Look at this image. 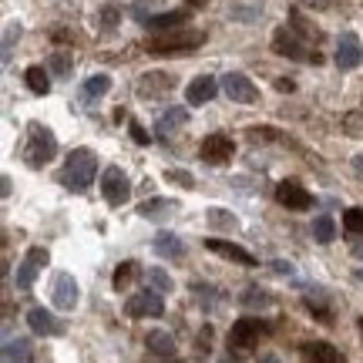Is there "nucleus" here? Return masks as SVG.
Returning <instances> with one entry per match:
<instances>
[{
	"instance_id": "18",
	"label": "nucleus",
	"mask_w": 363,
	"mask_h": 363,
	"mask_svg": "<svg viewBox=\"0 0 363 363\" xmlns=\"http://www.w3.org/2000/svg\"><path fill=\"white\" fill-rule=\"evenodd\" d=\"M145 347H148V353H152V357H162V360L179 357V347H175L172 333H165V330H152V333L145 337Z\"/></svg>"
},
{
	"instance_id": "7",
	"label": "nucleus",
	"mask_w": 363,
	"mask_h": 363,
	"mask_svg": "<svg viewBox=\"0 0 363 363\" xmlns=\"http://www.w3.org/2000/svg\"><path fill=\"white\" fill-rule=\"evenodd\" d=\"M199 155H202L206 165H225L235 155V142L229 135H208L206 142L199 145Z\"/></svg>"
},
{
	"instance_id": "41",
	"label": "nucleus",
	"mask_w": 363,
	"mask_h": 363,
	"mask_svg": "<svg viewBox=\"0 0 363 363\" xmlns=\"http://www.w3.org/2000/svg\"><path fill=\"white\" fill-rule=\"evenodd\" d=\"M353 169H357V172H360V175H363V155H357V158H353Z\"/></svg>"
},
{
	"instance_id": "44",
	"label": "nucleus",
	"mask_w": 363,
	"mask_h": 363,
	"mask_svg": "<svg viewBox=\"0 0 363 363\" xmlns=\"http://www.w3.org/2000/svg\"><path fill=\"white\" fill-rule=\"evenodd\" d=\"M353 276H357V283H363V269H357Z\"/></svg>"
},
{
	"instance_id": "10",
	"label": "nucleus",
	"mask_w": 363,
	"mask_h": 363,
	"mask_svg": "<svg viewBox=\"0 0 363 363\" xmlns=\"http://www.w3.org/2000/svg\"><path fill=\"white\" fill-rule=\"evenodd\" d=\"M272 51L289 57V61H306V57H310V54H306V44L296 38L293 27H279V30L272 34Z\"/></svg>"
},
{
	"instance_id": "29",
	"label": "nucleus",
	"mask_w": 363,
	"mask_h": 363,
	"mask_svg": "<svg viewBox=\"0 0 363 363\" xmlns=\"http://www.w3.org/2000/svg\"><path fill=\"white\" fill-rule=\"evenodd\" d=\"M272 296L266 289H246V296H242V306H249V310H266Z\"/></svg>"
},
{
	"instance_id": "24",
	"label": "nucleus",
	"mask_w": 363,
	"mask_h": 363,
	"mask_svg": "<svg viewBox=\"0 0 363 363\" xmlns=\"http://www.w3.org/2000/svg\"><path fill=\"white\" fill-rule=\"evenodd\" d=\"M34 350H30V340L27 337H7L4 340V360L13 363V360H30Z\"/></svg>"
},
{
	"instance_id": "22",
	"label": "nucleus",
	"mask_w": 363,
	"mask_h": 363,
	"mask_svg": "<svg viewBox=\"0 0 363 363\" xmlns=\"http://www.w3.org/2000/svg\"><path fill=\"white\" fill-rule=\"evenodd\" d=\"M152 249H155L162 259H179L182 252H185V246H182V239L175 233H158L152 239Z\"/></svg>"
},
{
	"instance_id": "9",
	"label": "nucleus",
	"mask_w": 363,
	"mask_h": 363,
	"mask_svg": "<svg viewBox=\"0 0 363 363\" xmlns=\"http://www.w3.org/2000/svg\"><path fill=\"white\" fill-rule=\"evenodd\" d=\"M128 316H162L165 313V299L158 289H148V293H131L128 303H125Z\"/></svg>"
},
{
	"instance_id": "23",
	"label": "nucleus",
	"mask_w": 363,
	"mask_h": 363,
	"mask_svg": "<svg viewBox=\"0 0 363 363\" xmlns=\"http://www.w3.org/2000/svg\"><path fill=\"white\" fill-rule=\"evenodd\" d=\"M24 81H27V88L34 91V94H48V91H51V67L30 65L24 71Z\"/></svg>"
},
{
	"instance_id": "45",
	"label": "nucleus",
	"mask_w": 363,
	"mask_h": 363,
	"mask_svg": "<svg viewBox=\"0 0 363 363\" xmlns=\"http://www.w3.org/2000/svg\"><path fill=\"white\" fill-rule=\"evenodd\" d=\"M360 333H363V316H360Z\"/></svg>"
},
{
	"instance_id": "32",
	"label": "nucleus",
	"mask_w": 363,
	"mask_h": 363,
	"mask_svg": "<svg viewBox=\"0 0 363 363\" xmlns=\"http://www.w3.org/2000/svg\"><path fill=\"white\" fill-rule=\"evenodd\" d=\"M148 283H152V289H158V293H172L169 272H162L158 266H152V269H148Z\"/></svg>"
},
{
	"instance_id": "43",
	"label": "nucleus",
	"mask_w": 363,
	"mask_h": 363,
	"mask_svg": "<svg viewBox=\"0 0 363 363\" xmlns=\"http://www.w3.org/2000/svg\"><path fill=\"white\" fill-rule=\"evenodd\" d=\"M189 4H192V7H202V4H208V0H189Z\"/></svg>"
},
{
	"instance_id": "27",
	"label": "nucleus",
	"mask_w": 363,
	"mask_h": 363,
	"mask_svg": "<svg viewBox=\"0 0 363 363\" xmlns=\"http://www.w3.org/2000/svg\"><path fill=\"white\" fill-rule=\"evenodd\" d=\"M48 67H51V74H57V78H67L71 74V51H54Z\"/></svg>"
},
{
	"instance_id": "5",
	"label": "nucleus",
	"mask_w": 363,
	"mask_h": 363,
	"mask_svg": "<svg viewBox=\"0 0 363 363\" xmlns=\"http://www.w3.org/2000/svg\"><path fill=\"white\" fill-rule=\"evenodd\" d=\"M101 195L108 206H125L131 195V185H128V175L118 169V165H108L101 175Z\"/></svg>"
},
{
	"instance_id": "3",
	"label": "nucleus",
	"mask_w": 363,
	"mask_h": 363,
	"mask_svg": "<svg viewBox=\"0 0 363 363\" xmlns=\"http://www.w3.org/2000/svg\"><path fill=\"white\" fill-rule=\"evenodd\" d=\"M54 155H57V138L51 135V128L30 121V125H27V145H24L27 165H30V169H44Z\"/></svg>"
},
{
	"instance_id": "39",
	"label": "nucleus",
	"mask_w": 363,
	"mask_h": 363,
	"mask_svg": "<svg viewBox=\"0 0 363 363\" xmlns=\"http://www.w3.org/2000/svg\"><path fill=\"white\" fill-rule=\"evenodd\" d=\"M169 182H179V185H185V189H192L195 179L189 175V172H179V169H169Z\"/></svg>"
},
{
	"instance_id": "26",
	"label": "nucleus",
	"mask_w": 363,
	"mask_h": 363,
	"mask_svg": "<svg viewBox=\"0 0 363 363\" xmlns=\"http://www.w3.org/2000/svg\"><path fill=\"white\" fill-rule=\"evenodd\" d=\"M189 121V111L185 108H169L165 115L158 118V135H172V128H179Z\"/></svg>"
},
{
	"instance_id": "30",
	"label": "nucleus",
	"mask_w": 363,
	"mask_h": 363,
	"mask_svg": "<svg viewBox=\"0 0 363 363\" xmlns=\"http://www.w3.org/2000/svg\"><path fill=\"white\" fill-rule=\"evenodd\" d=\"M131 279H135V262H121L115 269V279H111V283H115V293H125V286H128Z\"/></svg>"
},
{
	"instance_id": "40",
	"label": "nucleus",
	"mask_w": 363,
	"mask_h": 363,
	"mask_svg": "<svg viewBox=\"0 0 363 363\" xmlns=\"http://www.w3.org/2000/svg\"><path fill=\"white\" fill-rule=\"evenodd\" d=\"M272 272H279V276H289V272H293V262L276 259V262H272Z\"/></svg>"
},
{
	"instance_id": "37",
	"label": "nucleus",
	"mask_w": 363,
	"mask_h": 363,
	"mask_svg": "<svg viewBox=\"0 0 363 363\" xmlns=\"http://www.w3.org/2000/svg\"><path fill=\"white\" fill-rule=\"evenodd\" d=\"M208 219H212V225H225V229H235V219H233V216H225V208H212V212H208Z\"/></svg>"
},
{
	"instance_id": "38",
	"label": "nucleus",
	"mask_w": 363,
	"mask_h": 363,
	"mask_svg": "<svg viewBox=\"0 0 363 363\" xmlns=\"http://www.w3.org/2000/svg\"><path fill=\"white\" fill-rule=\"evenodd\" d=\"M128 128H131V138H135V142H138V145H148V142H152V138H148V131H145L142 125L135 121V118H131V121H128Z\"/></svg>"
},
{
	"instance_id": "42",
	"label": "nucleus",
	"mask_w": 363,
	"mask_h": 363,
	"mask_svg": "<svg viewBox=\"0 0 363 363\" xmlns=\"http://www.w3.org/2000/svg\"><path fill=\"white\" fill-rule=\"evenodd\" d=\"M353 252H357V256H360V259H363V239H360V242H357V246H353Z\"/></svg>"
},
{
	"instance_id": "13",
	"label": "nucleus",
	"mask_w": 363,
	"mask_h": 363,
	"mask_svg": "<svg viewBox=\"0 0 363 363\" xmlns=\"http://www.w3.org/2000/svg\"><path fill=\"white\" fill-rule=\"evenodd\" d=\"M138 98H165L172 88H175V81L165 74V71H148V74H142L138 78Z\"/></svg>"
},
{
	"instance_id": "2",
	"label": "nucleus",
	"mask_w": 363,
	"mask_h": 363,
	"mask_svg": "<svg viewBox=\"0 0 363 363\" xmlns=\"http://www.w3.org/2000/svg\"><path fill=\"white\" fill-rule=\"evenodd\" d=\"M202 40H206V34L175 27V30H158V38L148 40V48H145V51L155 54V57H165V54H192Z\"/></svg>"
},
{
	"instance_id": "25",
	"label": "nucleus",
	"mask_w": 363,
	"mask_h": 363,
	"mask_svg": "<svg viewBox=\"0 0 363 363\" xmlns=\"http://www.w3.org/2000/svg\"><path fill=\"white\" fill-rule=\"evenodd\" d=\"M313 239H316L320 246H330V242L337 239V225H333L330 216H316V219H313Z\"/></svg>"
},
{
	"instance_id": "8",
	"label": "nucleus",
	"mask_w": 363,
	"mask_h": 363,
	"mask_svg": "<svg viewBox=\"0 0 363 363\" xmlns=\"http://www.w3.org/2000/svg\"><path fill=\"white\" fill-rule=\"evenodd\" d=\"M222 91H225L235 104H256L259 101V88H256L246 74H239V71H233V74L222 78Z\"/></svg>"
},
{
	"instance_id": "17",
	"label": "nucleus",
	"mask_w": 363,
	"mask_h": 363,
	"mask_svg": "<svg viewBox=\"0 0 363 363\" xmlns=\"http://www.w3.org/2000/svg\"><path fill=\"white\" fill-rule=\"evenodd\" d=\"M27 323H30V330H34L38 337H57V333H61V323H57V320H54V313L44 310V306L27 310Z\"/></svg>"
},
{
	"instance_id": "36",
	"label": "nucleus",
	"mask_w": 363,
	"mask_h": 363,
	"mask_svg": "<svg viewBox=\"0 0 363 363\" xmlns=\"http://www.w3.org/2000/svg\"><path fill=\"white\" fill-rule=\"evenodd\" d=\"M21 38V27L17 24H7L4 27V61H11V48H13V40Z\"/></svg>"
},
{
	"instance_id": "33",
	"label": "nucleus",
	"mask_w": 363,
	"mask_h": 363,
	"mask_svg": "<svg viewBox=\"0 0 363 363\" xmlns=\"http://www.w3.org/2000/svg\"><path fill=\"white\" fill-rule=\"evenodd\" d=\"M118 21H121V7H115V4H108V7L98 13V24H101L104 30H115Z\"/></svg>"
},
{
	"instance_id": "15",
	"label": "nucleus",
	"mask_w": 363,
	"mask_h": 363,
	"mask_svg": "<svg viewBox=\"0 0 363 363\" xmlns=\"http://www.w3.org/2000/svg\"><path fill=\"white\" fill-rule=\"evenodd\" d=\"M206 246L212 249V252H219V256H225V259L239 262V266H259V262H256V256H252L249 249L235 246V242H225V239H206Z\"/></svg>"
},
{
	"instance_id": "16",
	"label": "nucleus",
	"mask_w": 363,
	"mask_h": 363,
	"mask_svg": "<svg viewBox=\"0 0 363 363\" xmlns=\"http://www.w3.org/2000/svg\"><path fill=\"white\" fill-rule=\"evenodd\" d=\"M54 306H57V310H74V306H78V283H74L67 272H61V276L54 279Z\"/></svg>"
},
{
	"instance_id": "28",
	"label": "nucleus",
	"mask_w": 363,
	"mask_h": 363,
	"mask_svg": "<svg viewBox=\"0 0 363 363\" xmlns=\"http://www.w3.org/2000/svg\"><path fill=\"white\" fill-rule=\"evenodd\" d=\"M108 91H111V78H108V74H94V78H88V84H84V98H101Z\"/></svg>"
},
{
	"instance_id": "6",
	"label": "nucleus",
	"mask_w": 363,
	"mask_h": 363,
	"mask_svg": "<svg viewBox=\"0 0 363 363\" xmlns=\"http://www.w3.org/2000/svg\"><path fill=\"white\" fill-rule=\"evenodd\" d=\"M44 266H48V249H40V246L27 249L24 262H21L17 272H13V286H17V289H30L34 279H38V272L44 269Z\"/></svg>"
},
{
	"instance_id": "12",
	"label": "nucleus",
	"mask_w": 363,
	"mask_h": 363,
	"mask_svg": "<svg viewBox=\"0 0 363 363\" xmlns=\"http://www.w3.org/2000/svg\"><path fill=\"white\" fill-rule=\"evenodd\" d=\"M276 199H279V206L286 208H293V212H303V208H310L313 206V195L299 185V182H279L276 185Z\"/></svg>"
},
{
	"instance_id": "31",
	"label": "nucleus",
	"mask_w": 363,
	"mask_h": 363,
	"mask_svg": "<svg viewBox=\"0 0 363 363\" xmlns=\"http://www.w3.org/2000/svg\"><path fill=\"white\" fill-rule=\"evenodd\" d=\"M343 229L350 235L363 233V208H347V212H343Z\"/></svg>"
},
{
	"instance_id": "19",
	"label": "nucleus",
	"mask_w": 363,
	"mask_h": 363,
	"mask_svg": "<svg viewBox=\"0 0 363 363\" xmlns=\"http://www.w3.org/2000/svg\"><path fill=\"white\" fill-rule=\"evenodd\" d=\"M189 17H192V13L185 11V7H179V11L152 13V17L145 21V27H148V30H175V27H185V24H189Z\"/></svg>"
},
{
	"instance_id": "21",
	"label": "nucleus",
	"mask_w": 363,
	"mask_h": 363,
	"mask_svg": "<svg viewBox=\"0 0 363 363\" xmlns=\"http://www.w3.org/2000/svg\"><path fill=\"white\" fill-rule=\"evenodd\" d=\"M299 353L306 357V360H316V363H337L340 360V350L337 347H330L323 340H313V343H303Z\"/></svg>"
},
{
	"instance_id": "4",
	"label": "nucleus",
	"mask_w": 363,
	"mask_h": 363,
	"mask_svg": "<svg viewBox=\"0 0 363 363\" xmlns=\"http://www.w3.org/2000/svg\"><path fill=\"white\" fill-rule=\"evenodd\" d=\"M262 333H269V323H262V320H235L233 330H229V353L235 357H246L252 353V347L259 343Z\"/></svg>"
},
{
	"instance_id": "34",
	"label": "nucleus",
	"mask_w": 363,
	"mask_h": 363,
	"mask_svg": "<svg viewBox=\"0 0 363 363\" xmlns=\"http://www.w3.org/2000/svg\"><path fill=\"white\" fill-rule=\"evenodd\" d=\"M155 4L158 0H135V4H131V17H135L138 24H145V21L152 17L148 11H155Z\"/></svg>"
},
{
	"instance_id": "11",
	"label": "nucleus",
	"mask_w": 363,
	"mask_h": 363,
	"mask_svg": "<svg viewBox=\"0 0 363 363\" xmlns=\"http://www.w3.org/2000/svg\"><path fill=\"white\" fill-rule=\"evenodd\" d=\"M360 61H363L360 38H357L353 30L340 34V40H337V67L340 71H353V67H360Z\"/></svg>"
},
{
	"instance_id": "35",
	"label": "nucleus",
	"mask_w": 363,
	"mask_h": 363,
	"mask_svg": "<svg viewBox=\"0 0 363 363\" xmlns=\"http://www.w3.org/2000/svg\"><path fill=\"white\" fill-rule=\"evenodd\" d=\"M343 131L347 135H363V111H350L343 118Z\"/></svg>"
},
{
	"instance_id": "1",
	"label": "nucleus",
	"mask_w": 363,
	"mask_h": 363,
	"mask_svg": "<svg viewBox=\"0 0 363 363\" xmlns=\"http://www.w3.org/2000/svg\"><path fill=\"white\" fill-rule=\"evenodd\" d=\"M94 172H98V158L91 155L88 148H74L71 158L65 162V172H61V185L71 189V192H88L91 182H94Z\"/></svg>"
},
{
	"instance_id": "14",
	"label": "nucleus",
	"mask_w": 363,
	"mask_h": 363,
	"mask_svg": "<svg viewBox=\"0 0 363 363\" xmlns=\"http://www.w3.org/2000/svg\"><path fill=\"white\" fill-rule=\"evenodd\" d=\"M216 94H219V81L208 78V74H199V78H192V84L185 88V101L189 104H208Z\"/></svg>"
},
{
	"instance_id": "20",
	"label": "nucleus",
	"mask_w": 363,
	"mask_h": 363,
	"mask_svg": "<svg viewBox=\"0 0 363 363\" xmlns=\"http://www.w3.org/2000/svg\"><path fill=\"white\" fill-rule=\"evenodd\" d=\"M172 212H179V206H175L172 199H148V202L138 206V216H142V219H155V222L169 219Z\"/></svg>"
}]
</instances>
